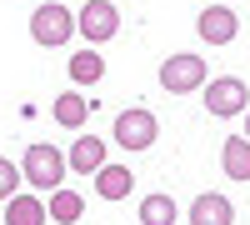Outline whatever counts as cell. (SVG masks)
I'll list each match as a JSON object with an SVG mask.
<instances>
[{
	"instance_id": "1",
	"label": "cell",
	"mask_w": 250,
	"mask_h": 225,
	"mask_svg": "<svg viewBox=\"0 0 250 225\" xmlns=\"http://www.w3.org/2000/svg\"><path fill=\"white\" fill-rule=\"evenodd\" d=\"M20 180H30L35 190H60V180H65V155L40 140V145H30L20 155Z\"/></svg>"
},
{
	"instance_id": "2",
	"label": "cell",
	"mask_w": 250,
	"mask_h": 225,
	"mask_svg": "<svg viewBox=\"0 0 250 225\" xmlns=\"http://www.w3.org/2000/svg\"><path fill=\"white\" fill-rule=\"evenodd\" d=\"M205 110H210L215 120H230V115H245L250 110V85L240 75H215V80H205Z\"/></svg>"
},
{
	"instance_id": "3",
	"label": "cell",
	"mask_w": 250,
	"mask_h": 225,
	"mask_svg": "<svg viewBox=\"0 0 250 225\" xmlns=\"http://www.w3.org/2000/svg\"><path fill=\"white\" fill-rule=\"evenodd\" d=\"M75 30L85 35L90 50L105 45V40H115V35H120V5H110V0H85L80 15H75Z\"/></svg>"
},
{
	"instance_id": "4",
	"label": "cell",
	"mask_w": 250,
	"mask_h": 225,
	"mask_svg": "<svg viewBox=\"0 0 250 225\" xmlns=\"http://www.w3.org/2000/svg\"><path fill=\"white\" fill-rule=\"evenodd\" d=\"M115 145L120 150H150L155 145V135H160V120L145 110V105H130V110H120L115 115Z\"/></svg>"
},
{
	"instance_id": "5",
	"label": "cell",
	"mask_w": 250,
	"mask_h": 225,
	"mask_svg": "<svg viewBox=\"0 0 250 225\" xmlns=\"http://www.w3.org/2000/svg\"><path fill=\"white\" fill-rule=\"evenodd\" d=\"M160 85L170 90V95H190L205 85V55L195 50H180V55H165V65H160Z\"/></svg>"
},
{
	"instance_id": "6",
	"label": "cell",
	"mask_w": 250,
	"mask_h": 225,
	"mask_svg": "<svg viewBox=\"0 0 250 225\" xmlns=\"http://www.w3.org/2000/svg\"><path fill=\"white\" fill-rule=\"evenodd\" d=\"M75 35V15L65 10V5H35V15H30V40L35 45H45V50H55V45H65V40Z\"/></svg>"
},
{
	"instance_id": "7",
	"label": "cell",
	"mask_w": 250,
	"mask_h": 225,
	"mask_svg": "<svg viewBox=\"0 0 250 225\" xmlns=\"http://www.w3.org/2000/svg\"><path fill=\"white\" fill-rule=\"evenodd\" d=\"M195 35L205 40V45H230V40L240 35L235 5H205V10L195 15Z\"/></svg>"
},
{
	"instance_id": "8",
	"label": "cell",
	"mask_w": 250,
	"mask_h": 225,
	"mask_svg": "<svg viewBox=\"0 0 250 225\" xmlns=\"http://www.w3.org/2000/svg\"><path fill=\"white\" fill-rule=\"evenodd\" d=\"M190 225H235V205L220 190H200L190 200Z\"/></svg>"
},
{
	"instance_id": "9",
	"label": "cell",
	"mask_w": 250,
	"mask_h": 225,
	"mask_svg": "<svg viewBox=\"0 0 250 225\" xmlns=\"http://www.w3.org/2000/svg\"><path fill=\"white\" fill-rule=\"evenodd\" d=\"M100 165H105V140H100V135H80L75 145H70V155H65V170H75V175H95Z\"/></svg>"
},
{
	"instance_id": "10",
	"label": "cell",
	"mask_w": 250,
	"mask_h": 225,
	"mask_svg": "<svg viewBox=\"0 0 250 225\" xmlns=\"http://www.w3.org/2000/svg\"><path fill=\"white\" fill-rule=\"evenodd\" d=\"M135 190V170L130 165H100L95 170V195L100 200H125Z\"/></svg>"
},
{
	"instance_id": "11",
	"label": "cell",
	"mask_w": 250,
	"mask_h": 225,
	"mask_svg": "<svg viewBox=\"0 0 250 225\" xmlns=\"http://www.w3.org/2000/svg\"><path fill=\"white\" fill-rule=\"evenodd\" d=\"M50 115H55V125L80 130V125L90 120V100L80 95V90H60V95H55V105H50Z\"/></svg>"
},
{
	"instance_id": "12",
	"label": "cell",
	"mask_w": 250,
	"mask_h": 225,
	"mask_svg": "<svg viewBox=\"0 0 250 225\" xmlns=\"http://www.w3.org/2000/svg\"><path fill=\"white\" fill-rule=\"evenodd\" d=\"M80 215H85V195H75V190H50V205H45V220H55V225H75Z\"/></svg>"
},
{
	"instance_id": "13",
	"label": "cell",
	"mask_w": 250,
	"mask_h": 225,
	"mask_svg": "<svg viewBox=\"0 0 250 225\" xmlns=\"http://www.w3.org/2000/svg\"><path fill=\"white\" fill-rule=\"evenodd\" d=\"M5 225H45V200L40 195H10L5 200Z\"/></svg>"
},
{
	"instance_id": "14",
	"label": "cell",
	"mask_w": 250,
	"mask_h": 225,
	"mask_svg": "<svg viewBox=\"0 0 250 225\" xmlns=\"http://www.w3.org/2000/svg\"><path fill=\"white\" fill-rule=\"evenodd\" d=\"M220 170L230 175V180H250V145H245L240 135H230L220 145Z\"/></svg>"
},
{
	"instance_id": "15",
	"label": "cell",
	"mask_w": 250,
	"mask_h": 225,
	"mask_svg": "<svg viewBox=\"0 0 250 225\" xmlns=\"http://www.w3.org/2000/svg\"><path fill=\"white\" fill-rule=\"evenodd\" d=\"M175 215H180V205L165 190H155V195L140 200V225H175Z\"/></svg>"
},
{
	"instance_id": "16",
	"label": "cell",
	"mask_w": 250,
	"mask_h": 225,
	"mask_svg": "<svg viewBox=\"0 0 250 225\" xmlns=\"http://www.w3.org/2000/svg\"><path fill=\"white\" fill-rule=\"evenodd\" d=\"M100 75H105V60H100V50H75L70 55V80H75V85H95V80Z\"/></svg>"
},
{
	"instance_id": "17",
	"label": "cell",
	"mask_w": 250,
	"mask_h": 225,
	"mask_svg": "<svg viewBox=\"0 0 250 225\" xmlns=\"http://www.w3.org/2000/svg\"><path fill=\"white\" fill-rule=\"evenodd\" d=\"M10 195H20V165L0 155V205H5Z\"/></svg>"
},
{
	"instance_id": "18",
	"label": "cell",
	"mask_w": 250,
	"mask_h": 225,
	"mask_svg": "<svg viewBox=\"0 0 250 225\" xmlns=\"http://www.w3.org/2000/svg\"><path fill=\"white\" fill-rule=\"evenodd\" d=\"M240 140H245V145H250V110H245V135H240Z\"/></svg>"
},
{
	"instance_id": "19",
	"label": "cell",
	"mask_w": 250,
	"mask_h": 225,
	"mask_svg": "<svg viewBox=\"0 0 250 225\" xmlns=\"http://www.w3.org/2000/svg\"><path fill=\"white\" fill-rule=\"evenodd\" d=\"M215 5H230V0H215Z\"/></svg>"
}]
</instances>
